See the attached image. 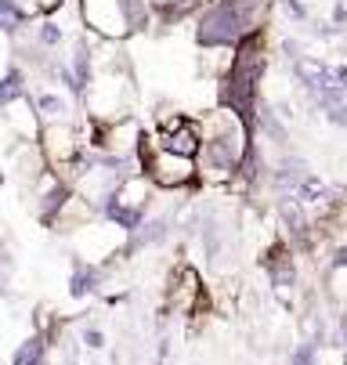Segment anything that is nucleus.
<instances>
[{
	"label": "nucleus",
	"instance_id": "1",
	"mask_svg": "<svg viewBox=\"0 0 347 365\" xmlns=\"http://www.w3.org/2000/svg\"><path fill=\"white\" fill-rule=\"evenodd\" d=\"M268 69V47H264V29L242 36L232 47V58L221 73V87H217V101L221 109H228L239 123H246L254 130V109L261 101V76Z\"/></svg>",
	"mask_w": 347,
	"mask_h": 365
},
{
	"label": "nucleus",
	"instance_id": "2",
	"mask_svg": "<svg viewBox=\"0 0 347 365\" xmlns=\"http://www.w3.org/2000/svg\"><path fill=\"white\" fill-rule=\"evenodd\" d=\"M138 167L145 174V181L152 188H167V192H185V188H200V174H195V160H185V155H170L152 148V141H141L138 148Z\"/></svg>",
	"mask_w": 347,
	"mask_h": 365
},
{
	"label": "nucleus",
	"instance_id": "3",
	"mask_svg": "<svg viewBox=\"0 0 347 365\" xmlns=\"http://www.w3.org/2000/svg\"><path fill=\"white\" fill-rule=\"evenodd\" d=\"M80 15L94 36L109 43L130 36V19H127V0H80Z\"/></svg>",
	"mask_w": 347,
	"mask_h": 365
},
{
	"label": "nucleus",
	"instance_id": "4",
	"mask_svg": "<svg viewBox=\"0 0 347 365\" xmlns=\"http://www.w3.org/2000/svg\"><path fill=\"white\" fill-rule=\"evenodd\" d=\"M33 185H36L33 192H36V217H40V225L55 228L62 210H66V202L73 199V185L62 174H55V170H43Z\"/></svg>",
	"mask_w": 347,
	"mask_h": 365
},
{
	"label": "nucleus",
	"instance_id": "5",
	"mask_svg": "<svg viewBox=\"0 0 347 365\" xmlns=\"http://www.w3.org/2000/svg\"><path fill=\"white\" fill-rule=\"evenodd\" d=\"M181 311V315H195L203 307V275L192 264H177L170 275V289H167V311Z\"/></svg>",
	"mask_w": 347,
	"mask_h": 365
},
{
	"label": "nucleus",
	"instance_id": "6",
	"mask_svg": "<svg viewBox=\"0 0 347 365\" xmlns=\"http://www.w3.org/2000/svg\"><path fill=\"white\" fill-rule=\"evenodd\" d=\"M261 268L268 272V279H271V286H275L279 300H282V304H289V293H286V289H293L301 275H296V260H293V250H289V242H286V239H279V242H271V246L264 250Z\"/></svg>",
	"mask_w": 347,
	"mask_h": 365
},
{
	"label": "nucleus",
	"instance_id": "7",
	"mask_svg": "<svg viewBox=\"0 0 347 365\" xmlns=\"http://www.w3.org/2000/svg\"><path fill=\"white\" fill-rule=\"evenodd\" d=\"M113 268L105 264H94V260H83V257H73V272H69V297L73 300H87L94 293H102L105 279H109Z\"/></svg>",
	"mask_w": 347,
	"mask_h": 365
},
{
	"label": "nucleus",
	"instance_id": "8",
	"mask_svg": "<svg viewBox=\"0 0 347 365\" xmlns=\"http://www.w3.org/2000/svg\"><path fill=\"white\" fill-rule=\"evenodd\" d=\"M308 174H311V167L301 160V155H282L275 167H268V181L275 185L279 195H293V188L301 185Z\"/></svg>",
	"mask_w": 347,
	"mask_h": 365
},
{
	"label": "nucleus",
	"instance_id": "9",
	"mask_svg": "<svg viewBox=\"0 0 347 365\" xmlns=\"http://www.w3.org/2000/svg\"><path fill=\"white\" fill-rule=\"evenodd\" d=\"M33 113H36V120L47 127V123H69V101L62 98V94H55V91H43V94H36V101H33Z\"/></svg>",
	"mask_w": 347,
	"mask_h": 365
},
{
	"label": "nucleus",
	"instance_id": "10",
	"mask_svg": "<svg viewBox=\"0 0 347 365\" xmlns=\"http://www.w3.org/2000/svg\"><path fill=\"white\" fill-rule=\"evenodd\" d=\"M268 138V141H275V145H286V127H282V120H279V113L268 106V101H257V109H254V138Z\"/></svg>",
	"mask_w": 347,
	"mask_h": 365
},
{
	"label": "nucleus",
	"instance_id": "11",
	"mask_svg": "<svg viewBox=\"0 0 347 365\" xmlns=\"http://www.w3.org/2000/svg\"><path fill=\"white\" fill-rule=\"evenodd\" d=\"M47 351H51V340H47V333H29L15 354H11V365H47Z\"/></svg>",
	"mask_w": 347,
	"mask_h": 365
},
{
	"label": "nucleus",
	"instance_id": "12",
	"mask_svg": "<svg viewBox=\"0 0 347 365\" xmlns=\"http://www.w3.org/2000/svg\"><path fill=\"white\" fill-rule=\"evenodd\" d=\"M66 66H69V73H73V80H76V87H80V98H83V91H87V83H90V76H94V47L87 43V36L76 40L73 62H66Z\"/></svg>",
	"mask_w": 347,
	"mask_h": 365
},
{
	"label": "nucleus",
	"instance_id": "13",
	"mask_svg": "<svg viewBox=\"0 0 347 365\" xmlns=\"http://www.w3.org/2000/svg\"><path fill=\"white\" fill-rule=\"evenodd\" d=\"M29 91H26V73L19 66H11L4 76H0V109L15 106V101H26Z\"/></svg>",
	"mask_w": 347,
	"mask_h": 365
},
{
	"label": "nucleus",
	"instance_id": "14",
	"mask_svg": "<svg viewBox=\"0 0 347 365\" xmlns=\"http://www.w3.org/2000/svg\"><path fill=\"white\" fill-rule=\"evenodd\" d=\"M29 19V8H22L19 0H0V29L4 33H19Z\"/></svg>",
	"mask_w": 347,
	"mask_h": 365
},
{
	"label": "nucleus",
	"instance_id": "15",
	"mask_svg": "<svg viewBox=\"0 0 347 365\" xmlns=\"http://www.w3.org/2000/svg\"><path fill=\"white\" fill-rule=\"evenodd\" d=\"M66 40V33H62V26L55 22V19H43L40 26H36V43L40 47H47V51H55L58 43Z\"/></svg>",
	"mask_w": 347,
	"mask_h": 365
},
{
	"label": "nucleus",
	"instance_id": "16",
	"mask_svg": "<svg viewBox=\"0 0 347 365\" xmlns=\"http://www.w3.org/2000/svg\"><path fill=\"white\" fill-rule=\"evenodd\" d=\"M279 8L289 22H311V8L304 4V0H279Z\"/></svg>",
	"mask_w": 347,
	"mask_h": 365
},
{
	"label": "nucleus",
	"instance_id": "17",
	"mask_svg": "<svg viewBox=\"0 0 347 365\" xmlns=\"http://www.w3.org/2000/svg\"><path fill=\"white\" fill-rule=\"evenodd\" d=\"M315 358H318V347L315 344H296L293 351H289V365H315Z\"/></svg>",
	"mask_w": 347,
	"mask_h": 365
},
{
	"label": "nucleus",
	"instance_id": "18",
	"mask_svg": "<svg viewBox=\"0 0 347 365\" xmlns=\"http://www.w3.org/2000/svg\"><path fill=\"white\" fill-rule=\"evenodd\" d=\"M80 347H87V351H102V347H105V333L98 329V326H83V329H80Z\"/></svg>",
	"mask_w": 347,
	"mask_h": 365
},
{
	"label": "nucleus",
	"instance_id": "19",
	"mask_svg": "<svg viewBox=\"0 0 347 365\" xmlns=\"http://www.w3.org/2000/svg\"><path fill=\"white\" fill-rule=\"evenodd\" d=\"M11 268H15L11 250H8V242H4V239H0V293H4V286H8V279H11Z\"/></svg>",
	"mask_w": 347,
	"mask_h": 365
},
{
	"label": "nucleus",
	"instance_id": "20",
	"mask_svg": "<svg viewBox=\"0 0 347 365\" xmlns=\"http://www.w3.org/2000/svg\"><path fill=\"white\" fill-rule=\"evenodd\" d=\"M329 264H333V272H347V242H340V246L333 250V260H329Z\"/></svg>",
	"mask_w": 347,
	"mask_h": 365
},
{
	"label": "nucleus",
	"instance_id": "21",
	"mask_svg": "<svg viewBox=\"0 0 347 365\" xmlns=\"http://www.w3.org/2000/svg\"><path fill=\"white\" fill-rule=\"evenodd\" d=\"M282 55H286V62H296L304 51H301V43H296V40H282Z\"/></svg>",
	"mask_w": 347,
	"mask_h": 365
},
{
	"label": "nucleus",
	"instance_id": "22",
	"mask_svg": "<svg viewBox=\"0 0 347 365\" xmlns=\"http://www.w3.org/2000/svg\"><path fill=\"white\" fill-rule=\"evenodd\" d=\"M326 120H329L333 127H340V130H347V109H329V113H326Z\"/></svg>",
	"mask_w": 347,
	"mask_h": 365
},
{
	"label": "nucleus",
	"instance_id": "23",
	"mask_svg": "<svg viewBox=\"0 0 347 365\" xmlns=\"http://www.w3.org/2000/svg\"><path fill=\"white\" fill-rule=\"evenodd\" d=\"M4 181H8V174H4V170H0V188H4Z\"/></svg>",
	"mask_w": 347,
	"mask_h": 365
},
{
	"label": "nucleus",
	"instance_id": "24",
	"mask_svg": "<svg viewBox=\"0 0 347 365\" xmlns=\"http://www.w3.org/2000/svg\"><path fill=\"white\" fill-rule=\"evenodd\" d=\"M152 365H170V361H163V358H160V361H152Z\"/></svg>",
	"mask_w": 347,
	"mask_h": 365
}]
</instances>
